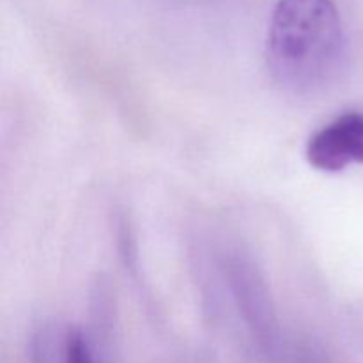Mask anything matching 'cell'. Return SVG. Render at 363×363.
Wrapping results in <instances>:
<instances>
[{"label":"cell","mask_w":363,"mask_h":363,"mask_svg":"<svg viewBox=\"0 0 363 363\" xmlns=\"http://www.w3.org/2000/svg\"><path fill=\"white\" fill-rule=\"evenodd\" d=\"M346 59V32L333 0H279L269 20L266 62L273 80L294 94L333 84Z\"/></svg>","instance_id":"6da1fadb"},{"label":"cell","mask_w":363,"mask_h":363,"mask_svg":"<svg viewBox=\"0 0 363 363\" xmlns=\"http://www.w3.org/2000/svg\"><path fill=\"white\" fill-rule=\"evenodd\" d=\"M66 363H94L87 342L78 332L71 333L66 346Z\"/></svg>","instance_id":"3957f363"},{"label":"cell","mask_w":363,"mask_h":363,"mask_svg":"<svg viewBox=\"0 0 363 363\" xmlns=\"http://www.w3.org/2000/svg\"><path fill=\"white\" fill-rule=\"evenodd\" d=\"M305 155L311 167L321 172H340L353 163H363V113H344L315 131Z\"/></svg>","instance_id":"7a4b0ae2"}]
</instances>
